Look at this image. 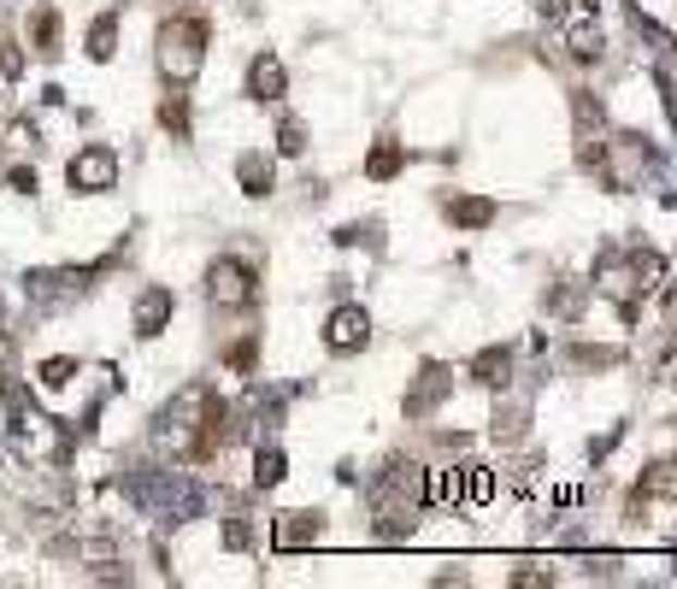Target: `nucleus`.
Wrapping results in <instances>:
<instances>
[{
  "label": "nucleus",
  "mask_w": 677,
  "mask_h": 589,
  "mask_svg": "<svg viewBox=\"0 0 677 589\" xmlns=\"http://www.w3.org/2000/svg\"><path fill=\"white\" fill-rule=\"evenodd\" d=\"M454 390V371L448 366H424V378H419V390L407 395V419H424L430 407H436L442 395Z\"/></svg>",
  "instance_id": "6"
},
{
  "label": "nucleus",
  "mask_w": 677,
  "mask_h": 589,
  "mask_svg": "<svg viewBox=\"0 0 677 589\" xmlns=\"http://www.w3.org/2000/svg\"><path fill=\"white\" fill-rule=\"evenodd\" d=\"M112 48H119V19H95V30H89V60H112Z\"/></svg>",
  "instance_id": "17"
},
{
  "label": "nucleus",
  "mask_w": 677,
  "mask_h": 589,
  "mask_svg": "<svg viewBox=\"0 0 677 589\" xmlns=\"http://www.w3.org/2000/svg\"><path fill=\"white\" fill-rule=\"evenodd\" d=\"M236 177H242V189H248L254 200H259V195H271V160H266V154H242Z\"/></svg>",
  "instance_id": "14"
},
{
  "label": "nucleus",
  "mask_w": 677,
  "mask_h": 589,
  "mask_svg": "<svg viewBox=\"0 0 677 589\" xmlns=\"http://www.w3.org/2000/svg\"><path fill=\"white\" fill-rule=\"evenodd\" d=\"M513 584H518V589H542V584H549V572H518Z\"/></svg>",
  "instance_id": "27"
},
{
  "label": "nucleus",
  "mask_w": 677,
  "mask_h": 589,
  "mask_svg": "<svg viewBox=\"0 0 677 589\" xmlns=\"http://www.w3.org/2000/svg\"><path fill=\"white\" fill-rule=\"evenodd\" d=\"M171 290H141V300H136V336H160L165 330V319H171Z\"/></svg>",
  "instance_id": "8"
},
{
  "label": "nucleus",
  "mask_w": 677,
  "mask_h": 589,
  "mask_svg": "<svg viewBox=\"0 0 677 589\" xmlns=\"http://www.w3.org/2000/svg\"><path fill=\"white\" fill-rule=\"evenodd\" d=\"M254 483H259V490L283 483V454H278V449H259V459H254Z\"/></svg>",
  "instance_id": "19"
},
{
  "label": "nucleus",
  "mask_w": 677,
  "mask_h": 589,
  "mask_svg": "<svg viewBox=\"0 0 677 589\" xmlns=\"http://www.w3.org/2000/svg\"><path fill=\"white\" fill-rule=\"evenodd\" d=\"M613 160L618 165H607V183H613V189H630V183H637V165L648 160L642 136H613Z\"/></svg>",
  "instance_id": "7"
},
{
  "label": "nucleus",
  "mask_w": 677,
  "mask_h": 589,
  "mask_svg": "<svg viewBox=\"0 0 677 589\" xmlns=\"http://www.w3.org/2000/svg\"><path fill=\"white\" fill-rule=\"evenodd\" d=\"M507 371H513V354L507 348H483L478 360H471V378L489 383V390H501V383H507Z\"/></svg>",
  "instance_id": "12"
},
{
  "label": "nucleus",
  "mask_w": 677,
  "mask_h": 589,
  "mask_svg": "<svg viewBox=\"0 0 677 589\" xmlns=\"http://www.w3.org/2000/svg\"><path fill=\"white\" fill-rule=\"evenodd\" d=\"M278 148H283V154H300V148H307V131H300L295 119H283V131H278Z\"/></svg>",
  "instance_id": "22"
},
{
  "label": "nucleus",
  "mask_w": 677,
  "mask_h": 589,
  "mask_svg": "<svg viewBox=\"0 0 677 589\" xmlns=\"http://www.w3.org/2000/svg\"><path fill=\"white\" fill-rule=\"evenodd\" d=\"M12 189H19V195H36V171L19 165V171H12Z\"/></svg>",
  "instance_id": "24"
},
{
  "label": "nucleus",
  "mask_w": 677,
  "mask_h": 589,
  "mask_svg": "<svg viewBox=\"0 0 677 589\" xmlns=\"http://www.w3.org/2000/svg\"><path fill=\"white\" fill-rule=\"evenodd\" d=\"M160 124H165V131L183 142V136H189V100H183V95H171L165 107H160Z\"/></svg>",
  "instance_id": "18"
},
{
  "label": "nucleus",
  "mask_w": 677,
  "mask_h": 589,
  "mask_svg": "<svg viewBox=\"0 0 677 589\" xmlns=\"http://www.w3.org/2000/svg\"><path fill=\"white\" fill-rule=\"evenodd\" d=\"M319 537H324L319 513H278V525H271V542H278L283 554H290V549H312Z\"/></svg>",
  "instance_id": "5"
},
{
  "label": "nucleus",
  "mask_w": 677,
  "mask_h": 589,
  "mask_svg": "<svg viewBox=\"0 0 677 589\" xmlns=\"http://www.w3.org/2000/svg\"><path fill=\"white\" fill-rule=\"evenodd\" d=\"M401 165H407V148H401V142H378V148H371V160H366V177L371 183H389Z\"/></svg>",
  "instance_id": "11"
},
{
  "label": "nucleus",
  "mask_w": 677,
  "mask_h": 589,
  "mask_svg": "<svg viewBox=\"0 0 677 589\" xmlns=\"http://www.w3.org/2000/svg\"><path fill=\"white\" fill-rule=\"evenodd\" d=\"M7 371H12V336L0 330V378H7Z\"/></svg>",
  "instance_id": "28"
},
{
  "label": "nucleus",
  "mask_w": 677,
  "mask_h": 589,
  "mask_svg": "<svg viewBox=\"0 0 677 589\" xmlns=\"http://www.w3.org/2000/svg\"><path fill=\"white\" fill-rule=\"evenodd\" d=\"M495 495V478H489V466H466V501H489Z\"/></svg>",
  "instance_id": "20"
},
{
  "label": "nucleus",
  "mask_w": 677,
  "mask_h": 589,
  "mask_svg": "<svg viewBox=\"0 0 677 589\" xmlns=\"http://www.w3.org/2000/svg\"><path fill=\"white\" fill-rule=\"evenodd\" d=\"M207 295H212V307H248L254 300V271L242 260H212Z\"/></svg>",
  "instance_id": "3"
},
{
  "label": "nucleus",
  "mask_w": 677,
  "mask_h": 589,
  "mask_svg": "<svg viewBox=\"0 0 677 589\" xmlns=\"http://www.w3.org/2000/svg\"><path fill=\"white\" fill-rule=\"evenodd\" d=\"M30 41H36V53H60V12H53V7H36Z\"/></svg>",
  "instance_id": "16"
},
{
  "label": "nucleus",
  "mask_w": 677,
  "mask_h": 589,
  "mask_svg": "<svg viewBox=\"0 0 677 589\" xmlns=\"http://www.w3.org/2000/svg\"><path fill=\"white\" fill-rule=\"evenodd\" d=\"M566 48H571V60H601V24L595 19H578L566 30Z\"/></svg>",
  "instance_id": "13"
},
{
  "label": "nucleus",
  "mask_w": 677,
  "mask_h": 589,
  "mask_svg": "<svg viewBox=\"0 0 677 589\" xmlns=\"http://www.w3.org/2000/svg\"><path fill=\"white\" fill-rule=\"evenodd\" d=\"M248 95L254 100H278L283 95V60L278 53H259V60L248 65Z\"/></svg>",
  "instance_id": "9"
},
{
  "label": "nucleus",
  "mask_w": 677,
  "mask_h": 589,
  "mask_svg": "<svg viewBox=\"0 0 677 589\" xmlns=\"http://www.w3.org/2000/svg\"><path fill=\"white\" fill-rule=\"evenodd\" d=\"M248 542H254V530L242 525V519H230V525H224V549H248Z\"/></svg>",
  "instance_id": "23"
},
{
  "label": "nucleus",
  "mask_w": 677,
  "mask_h": 589,
  "mask_svg": "<svg viewBox=\"0 0 677 589\" xmlns=\"http://www.w3.org/2000/svg\"><path fill=\"white\" fill-rule=\"evenodd\" d=\"M448 219L459 230H483V224H495V200H489V195H454L448 200Z\"/></svg>",
  "instance_id": "10"
},
{
  "label": "nucleus",
  "mask_w": 677,
  "mask_h": 589,
  "mask_svg": "<svg viewBox=\"0 0 677 589\" xmlns=\"http://www.w3.org/2000/svg\"><path fill=\"white\" fill-rule=\"evenodd\" d=\"M366 342H371L366 307H336L330 312V324H324V348L330 354H354V348H366Z\"/></svg>",
  "instance_id": "4"
},
{
  "label": "nucleus",
  "mask_w": 677,
  "mask_h": 589,
  "mask_svg": "<svg viewBox=\"0 0 677 589\" xmlns=\"http://www.w3.org/2000/svg\"><path fill=\"white\" fill-rule=\"evenodd\" d=\"M71 189L77 195H100V189H112V183H119V154L112 148H83L77 160H71Z\"/></svg>",
  "instance_id": "2"
},
{
  "label": "nucleus",
  "mask_w": 677,
  "mask_h": 589,
  "mask_svg": "<svg viewBox=\"0 0 677 589\" xmlns=\"http://www.w3.org/2000/svg\"><path fill=\"white\" fill-rule=\"evenodd\" d=\"M230 366L248 371V366H254V342H236V348H230Z\"/></svg>",
  "instance_id": "26"
},
{
  "label": "nucleus",
  "mask_w": 677,
  "mask_h": 589,
  "mask_svg": "<svg viewBox=\"0 0 677 589\" xmlns=\"http://www.w3.org/2000/svg\"><path fill=\"white\" fill-rule=\"evenodd\" d=\"M642 495L677 501V459H654V466L642 471Z\"/></svg>",
  "instance_id": "15"
},
{
  "label": "nucleus",
  "mask_w": 677,
  "mask_h": 589,
  "mask_svg": "<svg viewBox=\"0 0 677 589\" xmlns=\"http://www.w3.org/2000/svg\"><path fill=\"white\" fill-rule=\"evenodd\" d=\"M71 378H77V360H48L41 366V390H65Z\"/></svg>",
  "instance_id": "21"
},
{
  "label": "nucleus",
  "mask_w": 677,
  "mask_h": 589,
  "mask_svg": "<svg viewBox=\"0 0 677 589\" xmlns=\"http://www.w3.org/2000/svg\"><path fill=\"white\" fill-rule=\"evenodd\" d=\"M0 71H7V77H24V53L7 48V53H0Z\"/></svg>",
  "instance_id": "25"
},
{
  "label": "nucleus",
  "mask_w": 677,
  "mask_h": 589,
  "mask_svg": "<svg viewBox=\"0 0 677 589\" xmlns=\"http://www.w3.org/2000/svg\"><path fill=\"white\" fill-rule=\"evenodd\" d=\"M200 60H207V19H171L160 30V71L183 89L200 71Z\"/></svg>",
  "instance_id": "1"
}]
</instances>
